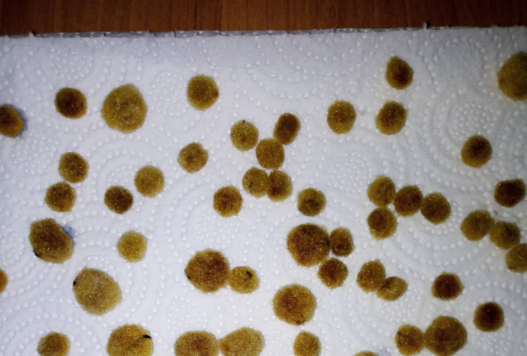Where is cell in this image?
Segmentation results:
<instances>
[{
    "mask_svg": "<svg viewBox=\"0 0 527 356\" xmlns=\"http://www.w3.org/2000/svg\"><path fill=\"white\" fill-rule=\"evenodd\" d=\"M137 191L145 197H153L160 193L165 186L164 177L157 168L147 165L138 170L135 177Z\"/></svg>",
    "mask_w": 527,
    "mask_h": 356,
    "instance_id": "ffe728a7",
    "label": "cell"
},
{
    "mask_svg": "<svg viewBox=\"0 0 527 356\" xmlns=\"http://www.w3.org/2000/svg\"><path fill=\"white\" fill-rule=\"evenodd\" d=\"M104 202L110 211L123 214L131 208L133 197L130 191L123 187L111 186L105 193Z\"/></svg>",
    "mask_w": 527,
    "mask_h": 356,
    "instance_id": "b9f144b4",
    "label": "cell"
},
{
    "mask_svg": "<svg viewBox=\"0 0 527 356\" xmlns=\"http://www.w3.org/2000/svg\"><path fill=\"white\" fill-rule=\"evenodd\" d=\"M504 323L503 309L495 302H486L479 305L475 311L474 323L483 332H494Z\"/></svg>",
    "mask_w": 527,
    "mask_h": 356,
    "instance_id": "d6986e66",
    "label": "cell"
},
{
    "mask_svg": "<svg viewBox=\"0 0 527 356\" xmlns=\"http://www.w3.org/2000/svg\"><path fill=\"white\" fill-rule=\"evenodd\" d=\"M231 138L237 149L247 151L257 144L258 131L253 124L244 120L239 121L231 128Z\"/></svg>",
    "mask_w": 527,
    "mask_h": 356,
    "instance_id": "74e56055",
    "label": "cell"
},
{
    "mask_svg": "<svg viewBox=\"0 0 527 356\" xmlns=\"http://www.w3.org/2000/svg\"><path fill=\"white\" fill-rule=\"evenodd\" d=\"M299 211L308 216H315L325 208L326 199L324 194L315 188H308L297 195Z\"/></svg>",
    "mask_w": 527,
    "mask_h": 356,
    "instance_id": "f35d334b",
    "label": "cell"
},
{
    "mask_svg": "<svg viewBox=\"0 0 527 356\" xmlns=\"http://www.w3.org/2000/svg\"><path fill=\"white\" fill-rule=\"evenodd\" d=\"M78 303L87 312L102 315L121 300L118 284L107 273L94 268H83L72 284Z\"/></svg>",
    "mask_w": 527,
    "mask_h": 356,
    "instance_id": "6da1fadb",
    "label": "cell"
},
{
    "mask_svg": "<svg viewBox=\"0 0 527 356\" xmlns=\"http://www.w3.org/2000/svg\"><path fill=\"white\" fill-rule=\"evenodd\" d=\"M229 273L226 258L221 252L210 249L196 252L185 269L189 282L204 293L225 287Z\"/></svg>",
    "mask_w": 527,
    "mask_h": 356,
    "instance_id": "5b68a950",
    "label": "cell"
},
{
    "mask_svg": "<svg viewBox=\"0 0 527 356\" xmlns=\"http://www.w3.org/2000/svg\"><path fill=\"white\" fill-rule=\"evenodd\" d=\"M507 268L515 273H524L527 270V245L521 243L510 250L505 255Z\"/></svg>",
    "mask_w": 527,
    "mask_h": 356,
    "instance_id": "681fc988",
    "label": "cell"
},
{
    "mask_svg": "<svg viewBox=\"0 0 527 356\" xmlns=\"http://www.w3.org/2000/svg\"><path fill=\"white\" fill-rule=\"evenodd\" d=\"M300 126L297 117L291 113H284L275 126L274 136L280 143L289 145L297 136Z\"/></svg>",
    "mask_w": 527,
    "mask_h": 356,
    "instance_id": "ee69618b",
    "label": "cell"
},
{
    "mask_svg": "<svg viewBox=\"0 0 527 356\" xmlns=\"http://www.w3.org/2000/svg\"><path fill=\"white\" fill-rule=\"evenodd\" d=\"M503 92L515 101L526 99V54L520 52L512 56L503 66L498 75Z\"/></svg>",
    "mask_w": 527,
    "mask_h": 356,
    "instance_id": "9c48e42d",
    "label": "cell"
},
{
    "mask_svg": "<svg viewBox=\"0 0 527 356\" xmlns=\"http://www.w3.org/2000/svg\"><path fill=\"white\" fill-rule=\"evenodd\" d=\"M316 307V298L312 292L299 284L283 286L273 299V309L276 317L297 326L311 320Z\"/></svg>",
    "mask_w": 527,
    "mask_h": 356,
    "instance_id": "8992f818",
    "label": "cell"
},
{
    "mask_svg": "<svg viewBox=\"0 0 527 356\" xmlns=\"http://www.w3.org/2000/svg\"><path fill=\"white\" fill-rule=\"evenodd\" d=\"M228 284L239 293H251L259 287V278L255 270L248 266H237L229 273Z\"/></svg>",
    "mask_w": 527,
    "mask_h": 356,
    "instance_id": "d6a6232c",
    "label": "cell"
},
{
    "mask_svg": "<svg viewBox=\"0 0 527 356\" xmlns=\"http://www.w3.org/2000/svg\"><path fill=\"white\" fill-rule=\"evenodd\" d=\"M29 241L35 255L46 262L62 264L73 253L72 236L53 218L32 222Z\"/></svg>",
    "mask_w": 527,
    "mask_h": 356,
    "instance_id": "3957f363",
    "label": "cell"
},
{
    "mask_svg": "<svg viewBox=\"0 0 527 356\" xmlns=\"http://www.w3.org/2000/svg\"><path fill=\"white\" fill-rule=\"evenodd\" d=\"M526 195V187L522 179L499 182L494 189L495 201L500 205L511 208L521 202Z\"/></svg>",
    "mask_w": 527,
    "mask_h": 356,
    "instance_id": "603a6c76",
    "label": "cell"
},
{
    "mask_svg": "<svg viewBox=\"0 0 527 356\" xmlns=\"http://www.w3.org/2000/svg\"><path fill=\"white\" fill-rule=\"evenodd\" d=\"M348 273V268L342 261L332 257L321 264L317 276L324 284L333 289L343 285Z\"/></svg>",
    "mask_w": 527,
    "mask_h": 356,
    "instance_id": "1f68e13d",
    "label": "cell"
},
{
    "mask_svg": "<svg viewBox=\"0 0 527 356\" xmlns=\"http://www.w3.org/2000/svg\"><path fill=\"white\" fill-rule=\"evenodd\" d=\"M367 223L371 235L376 240H383L393 235L397 221L394 213L386 207L375 209L368 216Z\"/></svg>",
    "mask_w": 527,
    "mask_h": 356,
    "instance_id": "e0dca14e",
    "label": "cell"
},
{
    "mask_svg": "<svg viewBox=\"0 0 527 356\" xmlns=\"http://www.w3.org/2000/svg\"><path fill=\"white\" fill-rule=\"evenodd\" d=\"M412 77V68L402 59L394 56L387 63L386 79L392 87L403 90L410 85Z\"/></svg>",
    "mask_w": 527,
    "mask_h": 356,
    "instance_id": "d590c367",
    "label": "cell"
},
{
    "mask_svg": "<svg viewBox=\"0 0 527 356\" xmlns=\"http://www.w3.org/2000/svg\"><path fill=\"white\" fill-rule=\"evenodd\" d=\"M490 239L498 248L507 250L520 241V229L515 222L499 221L490 229Z\"/></svg>",
    "mask_w": 527,
    "mask_h": 356,
    "instance_id": "4dcf8cb0",
    "label": "cell"
},
{
    "mask_svg": "<svg viewBox=\"0 0 527 356\" xmlns=\"http://www.w3.org/2000/svg\"><path fill=\"white\" fill-rule=\"evenodd\" d=\"M74 189L65 182H58L50 186L46 193L45 203L53 211L69 212L74 204Z\"/></svg>",
    "mask_w": 527,
    "mask_h": 356,
    "instance_id": "7402d4cb",
    "label": "cell"
},
{
    "mask_svg": "<svg viewBox=\"0 0 527 356\" xmlns=\"http://www.w3.org/2000/svg\"><path fill=\"white\" fill-rule=\"evenodd\" d=\"M176 356H217L216 337L206 331H192L179 337L174 344Z\"/></svg>",
    "mask_w": 527,
    "mask_h": 356,
    "instance_id": "8fae6325",
    "label": "cell"
},
{
    "mask_svg": "<svg viewBox=\"0 0 527 356\" xmlns=\"http://www.w3.org/2000/svg\"><path fill=\"white\" fill-rule=\"evenodd\" d=\"M256 154L260 165L266 169L279 168L285 159L283 145L271 138L260 140L256 147Z\"/></svg>",
    "mask_w": 527,
    "mask_h": 356,
    "instance_id": "4316f807",
    "label": "cell"
},
{
    "mask_svg": "<svg viewBox=\"0 0 527 356\" xmlns=\"http://www.w3.org/2000/svg\"><path fill=\"white\" fill-rule=\"evenodd\" d=\"M492 153V147L488 140L481 136H474L465 143L461 157L466 165L480 168L491 159Z\"/></svg>",
    "mask_w": 527,
    "mask_h": 356,
    "instance_id": "9a60e30c",
    "label": "cell"
},
{
    "mask_svg": "<svg viewBox=\"0 0 527 356\" xmlns=\"http://www.w3.org/2000/svg\"><path fill=\"white\" fill-rule=\"evenodd\" d=\"M407 111L396 102H387L380 110L376 119L377 128L384 134L392 135L400 131L405 124Z\"/></svg>",
    "mask_w": 527,
    "mask_h": 356,
    "instance_id": "5bb4252c",
    "label": "cell"
},
{
    "mask_svg": "<svg viewBox=\"0 0 527 356\" xmlns=\"http://www.w3.org/2000/svg\"><path fill=\"white\" fill-rule=\"evenodd\" d=\"M187 95L190 104L194 108L203 111L216 102L219 97V90L211 77L198 75L190 81Z\"/></svg>",
    "mask_w": 527,
    "mask_h": 356,
    "instance_id": "7c38bea8",
    "label": "cell"
},
{
    "mask_svg": "<svg viewBox=\"0 0 527 356\" xmlns=\"http://www.w3.org/2000/svg\"><path fill=\"white\" fill-rule=\"evenodd\" d=\"M293 188L290 177L284 172L274 170L268 177L267 194L272 201L278 202L287 199L292 194Z\"/></svg>",
    "mask_w": 527,
    "mask_h": 356,
    "instance_id": "ab89813d",
    "label": "cell"
},
{
    "mask_svg": "<svg viewBox=\"0 0 527 356\" xmlns=\"http://www.w3.org/2000/svg\"><path fill=\"white\" fill-rule=\"evenodd\" d=\"M425 346L436 356H452L462 348L467 341V332L456 318L440 316L425 332Z\"/></svg>",
    "mask_w": 527,
    "mask_h": 356,
    "instance_id": "52a82bcc",
    "label": "cell"
},
{
    "mask_svg": "<svg viewBox=\"0 0 527 356\" xmlns=\"http://www.w3.org/2000/svg\"><path fill=\"white\" fill-rule=\"evenodd\" d=\"M399 351L405 356L419 353L424 346V336L417 327L404 325L399 327L395 336Z\"/></svg>",
    "mask_w": 527,
    "mask_h": 356,
    "instance_id": "cb8c5ba5",
    "label": "cell"
},
{
    "mask_svg": "<svg viewBox=\"0 0 527 356\" xmlns=\"http://www.w3.org/2000/svg\"><path fill=\"white\" fill-rule=\"evenodd\" d=\"M89 169L87 161L76 152H67L60 157L58 171L66 181L76 184L85 180Z\"/></svg>",
    "mask_w": 527,
    "mask_h": 356,
    "instance_id": "44dd1931",
    "label": "cell"
},
{
    "mask_svg": "<svg viewBox=\"0 0 527 356\" xmlns=\"http://www.w3.org/2000/svg\"><path fill=\"white\" fill-rule=\"evenodd\" d=\"M407 288L408 284L404 280L390 277L383 281L377 290L376 295L383 300L394 301L401 297Z\"/></svg>",
    "mask_w": 527,
    "mask_h": 356,
    "instance_id": "c3c4849f",
    "label": "cell"
},
{
    "mask_svg": "<svg viewBox=\"0 0 527 356\" xmlns=\"http://www.w3.org/2000/svg\"><path fill=\"white\" fill-rule=\"evenodd\" d=\"M287 248L299 266L317 265L324 261L329 254L328 233L316 224L298 225L287 234Z\"/></svg>",
    "mask_w": 527,
    "mask_h": 356,
    "instance_id": "277c9868",
    "label": "cell"
},
{
    "mask_svg": "<svg viewBox=\"0 0 527 356\" xmlns=\"http://www.w3.org/2000/svg\"><path fill=\"white\" fill-rule=\"evenodd\" d=\"M494 224V220L488 211H474L465 218L460 229L468 240L476 241L485 237Z\"/></svg>",
    "mask_w": 527,
    "mask_h": 356,
    "instance_id": "ac0fdd59",
    "label": "cell"
},
{
    "mask_svg": "<svg viewBox=\"0 0 527 356\" xmlns=\"http://www.w3.org/2000/svg\"><path fill=\"white\" fill-rule=\"evenodd\" d=\"M147 106L139 90L132 84L119 86L105 99L101 115L107 124L124 133H130L144 123Z\"/></svg>",
    "mask_w": 527,
    "mask_h": 356,
    "instance_id": "7a4b0ae2",
    "label": "cell"
},
{
    "mask_svg": "<svg viewBox=\"0 0 527 356\" xmlns=\"http://www.w3.org/2000/svg\"><path fill=\"white\" fill-rule=\"evenodd\" d=\"M147 239L140 233L129 231L124 233L117 243L119 254L127 261H141L147 250Z\"/></svg>",
    "mask_w": 527,
    "mask_h": 356,
    "instance_id": "d4e9b609",
    "label": "cell"
},
{
    "mask_svg": "<svg viewBox=\"0 0 527 356\" xmlns=\"http://www.w3.org/2000/svg\"><path fill=\"white\" fill-rule=\"evenodd\" d=\"M296 356H319L321 343L317 337L308 332H301L294 343Z\"/></svg>",
    "mask_w": 527,
    "mask_h": 356,
    "instance_id": "7dc6e473",
    "label": "cell"
},
{
    "mask_svg": "<svg viewBox=\"0 0 527 356\" xmlns=\"http://www.w3.org/2000/svg\"><path fill=\"white\" fill-rule=\"evenodd\" d=\"M208 159V152L198 143H192L183 147L178 156L180 166L189 173L200 170Z\"/></svg>",
    "mask_w": 527,
    "mask_h": 356,
    "instance_id": "836d02e7",
    "label": "cell"
},
{
    "mask_svg": "<svg viewBox=\"0 0 527 356\" xmlns=\"http://www.w3.org/2000/svg\"><path fill=\"white\" fill-rule=\"evenodd\" d=\"M0 113V130L1 134L10 137H15L22 132L24 121L16 108L9 105H2Z\"/></svg>",
    "mask_w": 527,
    "mask_h": 356,
    "instance_id": "7bdbcfd3",
    "label": "cell"
},
{
    "mask_svg": "<svg viewBox=\"0 0 527 356\" xmlns=\"http://www.w3.org/2000/svg\"><path fill=\"white\" fill-rule=\"evenodd\" d=\"M106 350L109 356H151L153 345L149 331L137 325H125L111 332Z\"/></svg>",
    "mask_w": 527,
    "mask_h": 356,
    "instance_id": "ba28073f",
    "label": "cell"
},
{
    "mask_svg": "<svg viewBox=\"0 0 527 356\" xmlns=\"http://www.w3.org/2000/svg\"><path fill=\"white\" fill-rule=\"evenodd\" d=\"M422 200V193L417 186H405L398 191L394 197L395 211L399 216H411L419 211Z\"/></svg>",
    "mask_w": 527,
    "mask_h": 356,
    "instance_id": "f1b7e54d",
    "label": "cell"
},
{
    "mask_svg": "<svg viewBox=\"0 0 527 356\" xmlns=\"http://www.w3.org/2000/svg\"><path fill=\"white\" fill-rule=\"evenodd\" d=\"M329 245L333 254L337 257H348L354 248L350 231L342 227L332 231L329 236Z\"/></svg>",
    "mask_w": 527,
    "mask_h": 356,
    "instance_id": "bcb514c9",
    "label": "cell"
},
{
    "mask_svg": "<svg viewBox=\"0 0 527 356\" xmlns=\"http://www.w3.org/2000/svg\"><path fill=\"white\" fill-rule=\"evenodd\" d=\"M37 350L40 356H67L69 341L65 334L50 332L40 339Z\"/></svg>",
    "mask_w": 527,
    "mask_h": 356,
    "instance_id": "60d3db41",
    "label": "cell"
},
{
    "mask_svg": "<svg viewBox=\"0 0 527 356\" xmlns=\"http://www.w3.org/2000/svg\"><path fill=\"white\" fill-rule=\"evenodd\" d=\"M54 103L58 113L71 119L83 117L87 111V101L85 95L75 88L60 89L56 95Z\"/></svg>",
    "mask_w": 527,
    "mask_h": 356,
    "instance_id": "4fadbf2b",
    "label": "cell"
},
{
    "mask_svg": "<svg viewBox=\"0 0 527 356\" xmlns=\"http://www.w3.org/2000/svg\"><path fill=\"white\" fill-rule=\"evenodd\" d=\"M385 278V270L382 263L376 259L364 264L357 276V284L365 292H374L382 284Z\"/></svg>",
    "mask_w": 527,
    "mask_h": 356,
    "instance_id": "f546056e",
    "label": "cell"
},
{
    "mask_svg": "<svg viewBox=\"0 0 527 356\" xmlns=\"http://www.w3.org/2000/svg\"><path fill=\"white\" fill-rule=\"evenodd\" d=\"M268 177L263 170L253 167L242 179V186L246 191L256 197H261L267 193Z\"/></svg>",
    "mask_w": 527,
    "mask_h": 356,
    "instance_id": "f6af8a7d",
    "label": "cell"
},
{
    "mask_svg": "<svg viewBox=\"0 0 527 356\" xmlns=\"http://www.w3.org/2000/svg\"><path fill=\"white\" fill-rule=\"evenodd\" d=\"M464 286L458 275L443 273L434 281L432 295L443 300H451L461 294Z\"/></svg>",
    "mask_w": 527,
    "mask_h": 356,
    "instance_id": "e575fe53",
    "label": "cell"
},
{
    "mask_svg": "<svg viewBox=\"0 0 527 356\" xmlns=\"http://www.w3.org/2000/svg\"><path fill=\"white\" fill-rule=\"evenodd\" d=\"M242 202L239 191L233 186L222 187L213 196V207L223 217L237 215Z\"/></svg>",
    "mask_w": 527,
    "mask_h": 356,
    "instance_id": "484cf974",
    "label": "cell"
},
{
    "mask_svg": "<svg viewBox=\"0 0 527 356\" xmlns=\"http://www.w3.org/2000/svg\"><path fill=\"white\" fill-rule=\"evenodd\" d=\"M396 189L392 180L385 176H378L369 186L367 196L375 205L387 207L395 197Z\"/></svg>",
    "mask_w": 527,
    "mask_h": 356,
    "instance_id": "8d00e7d4",
    "label": "cell"
},
{
    "mask_svg": "<svg viewBox=\"0 0 527 356\" xmlns=\"http://www.w3.org/2000/svg\"><path fill=\"white\" fill-rule=\"evenodd\" d=\"M355 118V111L350 103L337 101L328 108L327 122L334 133L342 134L351 129Z\"/></svg>",
    "mask_w": 527,
    "mask_h": 356,
    "instance_id": "2e32d148",
    "label": "cell"
},
{
    "mask_svg": "<svg viewBox=\"0 0 527 356\" xmlns=\"http://www.w3.org/2000/svg\"><path fill=\"white\" fill-rule=\"evenodd\" d=\"M264 345L261 332L249 327L237 330L219 341L224 356H259Z\"/></svg>",
    "mask_w": 527,
    "mask_h": 356,
    "instance_id": "30bf717a",
    "label": "cell"
},
{
    "mask_svg": "<svg viewBox=\"0 0 527 356\" xmlns=\"http://www.w3.org/2000/svg\"><path fill=\"white\" fill-rule=\"evenodd\" d=\"M355 356H378V355L371 351H363L356 354Z\"/></svg>",
    "mask_w": 527,
    "mask_h": 356,
    "instance_id": "f907efd6",
    "label": "cell"
},
{
    "mask_svg": "<svg viewBox=\"0 0 527 356\" xmlns=\"http://www.w3.org/2000/svg\"><path fill=\"white\" fill-rule=\"evenodd\" d=\"M422 215L431 223L438 225L444 222L451 215V206L440 193L428 195L421 207Z\"/></svg>",
    "mask_w": 527,
    "mask_h": 356,
    "instance_id": "83f0119b",
    "label": "cell"
}]
</instances>
